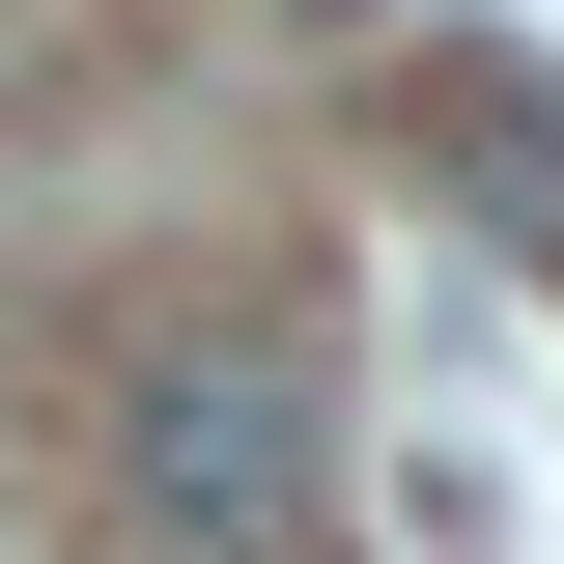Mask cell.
<instances>
[{
	"label": "cell",
	"instance_id": "1",
	"mask_svg": "<svg viewBox=\"0 0 564 564\" xmlns=\"http://www.w3.org/2000/svg\"><path fill=\"white\" fill-rule=\"evenodd\" d=\"M85 452H113V508L170 564H311V508H339V395H311L282 311H113Z\"/></svg>",
	"mask_w": 564,
	"mask_h": 564
},
{
	"label": "cell",
	"instance_id": "2",
	"mask_svg": "<svg viewBox=\"0 0 564 564\" xmlns=\"http://www.w3.org/2000/svg\"><path fill=\"white\" fill-rule=\"evenodd\" d=\"M452 141H480L508 198H536V226H564V113H536V85H452Z\"/></svg>",
	"mask_w": 564,
	"mask_h": 564
}]
</instances>
